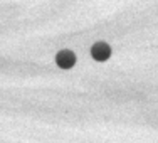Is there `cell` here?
Segmentation results:
<instances>
[{
	"instance_id": "obj_1",
	"label": "cell",
	"mask_w": 158,
	"mask_h": 143,
	"mask_svg": "<svg viewBox=\"0 0 158 143\" xmlns=\"http://www.w3.org/2000/svg\"><path fill=\"white\" fill-rule=\"evenodd\" d=\"M91 56H93V59L98 61V62L108 61V59H110V56H111L110 44H106V42H96L94 46L91 47Z\"/></svg>"
},
{
	"instance_id": "obj_2",
	"label": "cell",
	"mask_w": 158,
	"mask_h": 143,
	"mask_svg": "<svg viewBox=\"0 0 158 143\" xmlns=\"http://www.w3.org/2000/svg\"><path fill=\"white\" fill-rule=\"evenodd\" d=\"M56 62L61 69H71V67L76 64V54L69 49H64V51H59L57 56H56Z\"/></svg>"
}]
</instances>
